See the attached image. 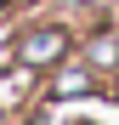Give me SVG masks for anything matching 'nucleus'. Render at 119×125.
Instances as JSON below:
<instances>
[{"label":"nucleus","mask_w":119,"mask_h":125,"mask_svg":"<svg viewBox=\"0 0 119 125\" xmlns=\"http://www.w3.org/2000/svg\"><path fill=\"white\" fill-rule=\"evenodd\" d=\"M57 51H63V34H34L28 46H23V57H28V62H51Z\"/></svg>","instance_id":"f257e3e1"}]
</instances>
